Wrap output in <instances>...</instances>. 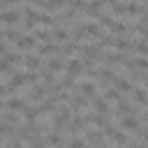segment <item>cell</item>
I'll return each instance as SVG.
<instances>
[{
    "mask_svg": "<svg viewBox=\"0 0 148 148\" xmlns=\"http://www.w3.org/2000/svg\"><path fill=\"white\" fill-rule=\"evenodd\" d=\"M111 12H113V16H120V14H125V16H139L141 14V5L139 2H118V5H113L111 7Z\"/></svg>",
    "mask_w": 148,
    "mask_h": 148,
    "instance_id": "1",
    "label": "cell"
},
{
    "mask_svg": "<svg viewBox=\"0 0 148 148\" xmlns=\"http://www.w3.org/2000/svg\"><path fill=\"white\" fill-rule=\"evenodd\" d=\"M69 109H72L74 113H79V111H88V109H90V99L83 97L81 92H79V95H69Z\"/></svg>",
    "mask_w": 148,
    "mask_h": 148,
    "instance_id": "2",
    "label": "cell"
},
{
    "mask_svg": "<svg viewBox=\"0 0 148 148\" xmlns=\"http://www.w3.org/2000/svg\"><path fill=\"white\" fill-rule=\"evenodd\" d=\"M21 18H23V16H21V9H2V12H0V21H2L5 25H12V28H14V25L21 23Z\"/></svg>",
    "mask_w": 148,
    "mask_h": 148,
    "instance_id": "3",
    "label": "cell"
},
{
    "mask_svg": "<svg viewBox=\"0 0 148 148\" xmlns=\"http://www.w3.org/2000/svg\"><path fill=\"white\" fill-rule=\"evenodd\" d=\"M81 72H83V62H81V58H76V60H67V65H65V74L69 76V79H79L81 76Z\"/></svg>",
    "mask_w": 148,
    "mask_h": 148,
    "instance_id": "4",
    "label": "cell"
},
{
    "mask_svg": "<svg viewBox=\"0 0 148 148\" xmlns=\"http://www.w3.org/2000/svg\"><path fill=\"white\" fill-rule=\"evenodd\" d=\"M46 92H49V88H46L44 83H35V86L30 88V92H28V99H30V102H44V99L49 97Z\"/></svg>",
    "mask_w": 148,
    "mask_h": 148,
    "instance_id": "5",
    "label": "cell"
},
{
    "mask_svg": "<svg viewBox=\"0 0 148 148\" xmlns=\"http://www.w3.org/2000/svg\"><path fill=\"white\" fill-rule=\"evenodd\" d=\"M116 116H120V118H125V116H136V104H127L125 102V97L116 104Z\"/></svg>",
    "mask_w": 148,
    "mask_h": 148,
    "instance_id": "6",
    "label": "cell"
},
{
    "mask_svg": "<svg viewBox=\"0 0 148 148\" xmlns=\"http://www.w3.org/2000/svg\"><path fill=\"white\" fill-rule=\"evenodd\" d=\"M104 134L99 132V130H86V141L88 143H92L95 148H104Z\"/></svg>",
    "mask_w": 148,
    "mask_h": 148,
    "instance_id": "7",
    "label": "cell"
},
{
    "mask_svg": "<svg viewBox=\"0 0 148 148\" xmlns=\"http://www.w3.org/2000/svg\"><path fill=\"white\" fill-rule=\"evenodd\" d=\"M23 83H25V76H23V74L12 72V74H9V81H7V92H16Z\"/></svg>",
    "mask_w": 148,
    "mask_h": 148,
    "instance_id": "8",
    "label": "cell"
},
{
    "mask_svg": "<svg viewBox=\"0 0 148 148\" xmlns=\"http://www.w3.org/2000/svg\"><path fill=\"white\" fill-rule=\"evenodd\" d=\"M44 143H46L49 148H58V146H65V139L60 136V132L51 130V132H46V136H44Z\"/></svg>",
    "mask_w": 148,
    "mask_h": 148,
    "instance_id": "9",
    "label": "cell"
},
{
    "mask_svg": "<svg viewBox=\"0 0 148 148\" xmlns=\"http://www.w3.org/2000/svg\"><path fill=\"white\" fill-rule=\"evenodd\" d=\"M132 99H134V104H139V106H146V109H148V92H146V88L134 86V88H132Z\"/></svg>",
    "mask_w": 148,
    "mask_h": 148,
    "instance_id": "10",
    "label": "cell"
},
{
    "mask_svg": "<svg viewBox=\"0 0 148 148\" xmlns=\"http://www.w3.org/2000/svg\"><path fill=\"white\" fill-rule=\"evenodd\" d=\"M113 88H116V90H120V92H132L134 83H132L127 76H120V74H118V76L113 79Z\"/></svg>",
    "mask_w": 148,
    "mask_h": 148,
    "instance_id": "11",
    "label": "cell"
},
{
    "mask_svg": "<svg viewBox=\"0 0 148 148\" xmlns=\"http://www.w3.org/2000/svg\"><path fill=\"white\" fill-rule=\"evenodd\" d=\"M79 90H81V95L88 97V99H95V97H97V83H95V81H86V83H81Z\"/></svg>",
    "mask_w": 148,
    "mask_h": 148,
    "instance_id": "12",
    "label": "cell"
},
{
    "mask_svg": "<svg viewBox=\"0 0 148 148\" xmlns=\"http://www.w3.org/2000/svg\"><path fill=\"white\" fill-rule=\"evenodd\" d=\"M25 106H28V104H25V99H23V97H9V99L5 102V109L16 111V113H18V111L23 113V109H25Z\"/></svg>",
    "mask_w": 148,
    "mask_h": 148,
    "instance_id": "13",
    "label": "cell"
},
{
    "mask_svg": "<svg viewBox=\"0 0 148 148\" xmlns=\"http://www.w3.org/2000/svg\"><path fill=\"white\" fill-rule=\"evenodd\" d=\"M92 111L95 113H102V116H109L111 113V106H109V102L104 97H95L92 99Z\"/></svg>",
    "mask_w": 148,
    "mask_h": 148,
    "instance_id": "14",
    "label": "cell"
},
{
    "mask_svg": "<svg viewBox=\"0 0 148 148\" xmlns=\"http://www.w3.org/2000/svg\"><path fill=\"white\" fill-rule=\"evenodd\" d=\"M120 127L127 130V132H134V134L141 130V125H139V120H136L134 116H125V118H120Z\"/></svg>",
    "mask_w": 148,
    "mask_h": 148,
    "instance_id": "15",
    "label": "cell"
},
{
    "mask_svg": "<svg viewBox=\"0 0 148 148\" xmlns=\"http://www.w3.org/2000/svg\"><path fill=\"white\" fill-rule=\"evenodd\" d=\"M83 32L88 35V37H102V25L99 23H92V21H86L83 25Z\"/></svg>",
    "mask_w": 148,
    "mask_h": 148,
    "instance_id": "16",
    "label": "cell"
},
{
    "mask_svg": "<svg viewBox=\"0 0 148 148\" xmlns=\"http://www.w3.org/2000/svg\"><path fill=\"white\" fill-rule=\"evenodd\" d=\"M35 44H37V37H35V35H21V39L16 42V49L28 51V49H32Z\"/></svg>",
    "mask_w": 148,
    "mask_h": 148,
    "instance_id": "17",
    "label": "cell"
},
{
    "mask_svg": "<svg viewBox=\"0 0 148 148\" xmlns=\"http://www.w3.org/2000/svg\"><path fill=\"white\" fill-rule=\"evenodd\" d=\"M23 65H25L28 69H32V72H35V69H39V67H42V56H39V53H30V56H25V58H23Z\"/></svg>",
    "mask_w": 148,
    "mask_h": 148,
    "instance_id": "18",
    "label": "cell"
},
{
    "mask_svg": "<svg viewBox=\"0 0 148 148\" xmlns=\"http://www.w3.org/2000/svg\"><path fill=\"white\" fill-rule=\"evenodd\" d=\"M86 125H88V123H86V118H83V116H74V118L67 123V130H69L72 134H76V132H81Z\"/></svg>",
    "mask_w": 148,
    "mask_h": 148,
    "instance_id": "19",
    "label": "cell"
},
{
    "mask_svg": "<svg viewBox=\"0 0 148 148\" xmlns=\"http://www.w3.org/2000/svg\"><path fill=\"white\" fill-rule=\"evenodd\" d=\"M65 65H67V62H65V58H62V56H56V58H51V60L46 62V69H51L53 74H58Z\"/></svg>",
    "mask_w": 148,
    "mask_h": 148,
    "instance_id": "20",
    "label": "cell"
},
{
    "mask_svg": "<svg viewBox=\"0 0 148 148\" xmlns=\"http://www.w3.org/2000/svg\"><path fill=\"white\" fill-rule=\"evenodd\" d=\"M113 46H116V51H118V53H125V51H130V49L134 46V42H132V39H125V37H116Z\"/></svg>",
    "mask_w": 148,
    "mask_h": 148,
    "instance_id": "21",
    "label": "cell"
},
{
    "mask_svg": "<svg viewBox=\"0 0 148 148\" xmlns=\"http://www.w3.org/2000/svg\"><path fill=\"white\" fill-rule=\"evenodd\" d=\"M102 97H104L106 102H116V104H118V102L123 99V95H120V90H116L113 86H109V88H104V95H102Z\"/></svg>",
    "mask_w": 148,
    "mask_h": 148,
    "instance_id": "22",
    "label": "cell"
},
{
    "mask_svg": "<svg viewBox=\"0 0 148 148\" xmlns=\"http://www.w3.org/2000/svg\"><path fill=\"white\" fill-rule=\"evenodd\" d=\"M88 16H92V18H97L99 14H102V2L99 0H92V2H88L86 5V9H83Z\"/></svg>",
    "mask_w": 148,
    "mask_h": 148,
    "instance_id": "23",
    "label": "cell"
},
{
    "mask_svg": "<svg viewBox=\"0 0 148 148\" xmlns=\"http://www.w3.org/2000/svg\"><path fill=\"white\" fill-rule=\"evenodd\" d=\"M109 30H111V35H127V32H130V25L123 23V21H113Z\"/></svg>",
    "mask_w": 148,
    "mask_h": 148,
    "instance_id": "24",
    "label": "cell"
},
{
    "mask_svg": "<svg viewBox=\"0 0 148 148\" xmlns=\"http://www.w3.org/2000/svg\"><path fill=\"white\" fill-rule=\"evenodd\" d=\"M23 118H25V123H35V120L39 118V111H37V106L28 104V106L23 109Z\"/></svg>",
    "mask_w": 148,
    "mask_h": 148,
    "instance_id": "25",
    "label": "cell"
},
{
    "mask_svg": "<svg viewBox=\"0 0 148 148\" xmlns=\"http://www.w3.org/2000/svg\"><path fill=\"white\" fill-rule=\"evenodd\" d=\"M65 5H67V0H46L42 9H46V12L51 14V12H58V9H62Z\"/></svg>",
    "mask_w": 148,
    "mask_h": 148,
    "instance_id": "26",
    "label": "cell"
},
{
    "mask_svg": "<svg viewBox=\"0 0 148 148\" xmlns=\"http://www.w3.org/2000/svg\"><path fill=\"white\" fill-rule=\"evenodd\" d=\"M39 23H42V25H46V28H56L58 18H56V16H51L49 12H42V14H39Z\"/></svg>",
    "mask_w": 148,
    "mask_h": 148,
    "instance_id": "27",
    "label": "cell"
},
{
    "mask_svg": "<svg viewBox=\"0 0 148 148\" xmlns=\"http://www.w3.org/2000/svg\"><path fill=\"white\" fill-rule=\"evenodd\" d=\"M139 56H148V39H134V46H132Z\"/></svg>",
    "mask_w": 148,
    "mask_h": 148,
    "instance_id": "28",
    "label": "cell"
},
{
    "mask_svg": "<svg viewBox=\"0 0 148 148\" xmlns=\"http://www.w3.org/2000/svg\"><path fill=\"white\" fill-rule=\"evenodd\" d=\"M132 67L148 72V58H143V56H136V58H132Z\"/></svg>",
    "mask_w": 148,
    "mask_h": 148,
    "instance_id": "29",
    "label": "cell"
},
{
    "mask_svg": "<svg viewBox=\"0 0 148 148\" xmlns=\"http://www.w3.org/2000/svg\"><path fill=\"white\" fill-rule=\"evenodd\" d=\"M2 123H9V125H16V127H18V116H16V111H5Z\"/></svg>",
    "mask_w": 148,
    "mask_h": 148,
    "instance_id": "30",
    "label": "cell"
},
{
    "mask_svg": "<svg viewBox=\"0 0 148 148\" xmlns=\"http://www.w3.org/2000/svg\"><path fill=\"white\" fill-rule=\"evenodd\" d=\"M23 76H25V83H30V86H35V83L42 79V76H39V72H32V69H28Z\"/></svg>",
    "mask_w": 148,
    "mask_h": 148,
    "instance_id": "31",
    "label": "cell"
},
{
    "mask_svg": "<svg viewBox=\"0 0 148 148\" xmlns=\"http://www.w3.org/2000/svg\"><path fill=\"white\" fill-rule=\"evenodd\" d=\"M5 37H7L9 42H14V44H16V42L21 39V32H18V30H14V28H7V30H5Z\"/></svg>",
    "mask_w": 148,
    "mask_h": 148,
    "instance_id": "32",
    "label": "cell"
},
{
    "mask_svg": "<svg viewBox=\"0 0 148 148\" xmlns=\"http://www.w3.org/2000/svg\"><path fill=\"white\" fill-rule=\"evenodd\" d=\"M5 60H7V62H9V65H12V67H14V65H16V62H23V58H21V56H18V53H12V51H9V53H7V56H5Z\"/></svg>",
    "mask_w": 148,
    "mask_h": 148,
    "instance_id": "33",
    "label": "cell"
},
{
    "mask_svg": "<svg viewBox=\"0 0 148 148\" xmlns=\"http://www.w3.org/2000/svg\"><path fill=\"white\" fill-rule=\"evenodd\" d=\"M65 146H67V148H88L83 139H69V141H67Z\"/></svg>",
    "mask_w": 148,
    "mask_h": 148,
    "instance_id": "34",
    "label": "cell"
},
{
    "mask_svg": "<svg viewBox=\"0 0 148 148\" xmlns=\"http://www.w3.org/2000/svg\"><path fill=\"white\" fill-rule=\"evenodd\" d=\"M2 95H7V83H0V99H2Z\"/></svg>",
    "mask_w": 148,
    "mask_h": 148,
    "instance_id": "35",
    "label": "cell"
},
{
    "mask_svg": "<svg viewBox=\"0 0 148 148\" xmlns=\"http://www.w3.org/2000/svg\"><path fill=\"white\" fill-rule=\"evenodd\" d=\"M99 2H102V5H111V7H113V5H118L120 0H99Z\"/></svg>",
    "mask_w": 148,
    "mask_h": 148,
    "instance_id": "36",
    "label": "cell"
},
{
    "mask_svg": "<svg viewBox=\"0 0 148 148\" xmlns=\"http://www.w3.org/2000/svg\"><path fill=\"white\" fill-rule=\"evenodd\" d=\"M2 109H5V102H2V99H0V113H2Z\"/></svg>",
    "mask_w": 148,
    "mask_h": 148,
    "instance_id": "37",
    "label": "cell"
},
{
    "mask_svg": "<svg viewBox=\"0 0 148 148\" xmlns=\"http://www.w3.org/2000/svg\"><path fill=\"white\" fill-rule=\"evenodd\" d=\"M2 7H5V2H2V0H0V12H2Z\"/></svg>",
    "mask_w": 148,
    "mask_h": 148,
    "instance_id": "38",
    "label": "cell"
},
{
    "mask_svg": "<svg viewBox=\"0 0 148 148\" xmlns=\"http://www.w3.org/2000/svg\"><path fill=\"white\" fill-rule=\"evenodd\" d=\"M143 120H148V111H146V113H143Z\"/></svg>",
    "mask_w": 148,
    "mask_h": 148,
    "instance_id": "39",
    "label": "cell"
},
{
    "mask_svg": "<svg viewBox=\"0 0 148 148\" xmlns=\"http://www.w3.org/2000/svg\"><path fill=\"white\" fill-rule=\"evenodd\" d=\"M143 86H146V90H148V79H146V83H143Z\"/></svg>",
    "mask_w": 148,
    "mask_h": 148,
    "instance_id": "40",
    "label": "cell"
},
{
    "mask_svg": "<svg viewBox=\"0 0 148 148\" xmlns=\"http://www.w3.org/2000/svg\"><path fill=\"white\" fill-rule=\"evenodd\" d=\"M146 14H148V9H146Z\"/></svg>",
    "mask_w": 148,
    "mask_h": 148,
    "instance_id": "41",
    "label": "cell"
}]
</instances>
